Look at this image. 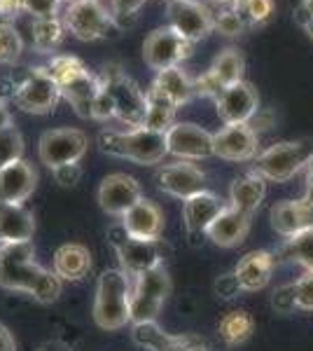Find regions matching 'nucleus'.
<instances>
[{
  "label": "nucleus",
  "instance_id": "1",
  "mask_svg": "<svg viewBox=\"0 0 313 351\" xmlns=\"http://www.w3.org/2000/svg\"><path fill=\"white\" fill-rule=\"evenodd\" d=\"M0 286L5 291L28 293L40 304H52L64 291V281L54 269L36 263L33 241L0 243Z\"/></svg>",
  "mask_w": 313,
  "mask_h": 351
},
{
  "label": "nucleus",
  "instance_id": "2",
  "mask_svg": "<svg viewBox=\"0 0 313 351\" xmlns=\"http://www.w3.org/2000/svg\"><path fill=\"white\" fill-rule=\"evenodd\" d=\"M45 68L59 84L61 99H66L79 117L92 120V106L101 89V77L73 54H52Z\"/></svg>",
  "mask_w": 313,
  "mask_h": 351
},
{
  "label": "nucleus",
  "instance_id": "3",
  "mask_svg": "<svg viewBox=\"0 0 313 351\" xmlns=\"http://www.w3.org/2000/svg\"><path fill=\"white\" fill-rule=\"evenodd\" d=\"M101 152L119 160H131L136 164H159L168 155L166 150V134L150 132L145 127L138 129H103L99 134Z\"/></svg>",
  "mask_w": 313,
  "mask_h": 351
},
{
  "label": "nucleus",
  "instance_id": "4",
  "mask_svg": "<svg viewBox=\"0 0 313 351\" xmlns=\"http://www.w3.org/2000/svg\"><path fill=\"white\" fill-rule=\"evenodd\" d=\"M131 276L122 269H105L99 276L94 300V321L101 330H119L131 324Z\"/></svg>",
  "mask_w": 313,
  "mask_h": 351
},
{
  "label": "nucleus",
  "instance_id": "5",
  "mask_svg": "<svg viewBox=\"0 0 313 351\" xmlns=\"http://www.w3.org/2000/svg\"><path fill=\"white\" fill-rule=\"evenodd\" d=\"M313 160L311 141H278L266 150L258 152L253 171L269 183H286Z\"/></svg>",
  "mask_w": 313,
  "mask_h": 351
},
{
  "label": "nucleus",
  "instance_id": "6",
  "mask_svg": "<svg viewBox=\"0 0 313 351\" xmlns=\"http://www.w3.org/2000/svg\"><path fill=\"white\" fill-rule=\"evenodd\" d=\"M101 82L110 92L115 104V120L129 129H138L145 122V92L138 87L119 64H108L101 71Z\"/></svg>",
  "mask_w": 313,
  "mask_h": 351
},
{
  "label": "nucleus",
  "instance_id": "7",
  "mask_svg": "<svg viewBox=\"0 0 313 351\" xmlns=\"http://www.w3.org/2000/svg\"><path fill=\"white\" fill-rule=\"evenodd\" d=\"M61 21L66 26V33H71L82 43L103 40L117 28L112 12L101 0H75V3L66 5Z\"/></svg>",
  "mask_w": 313,
  "mask_h": 351
},
{
  "label": "nucleus",
  "instance_id": "8",
  "mask_svg": "<svg viewBox=\"0 0 313 351\" xmlns=\"http://www.w3.org/2000/svg\"><path fill=\"white\" fill-rule=\"evenodd\" d=\"M14 104L28 115H49L61 101V89L45 66H36L14 87Z\"/></svg>",
  "mask_w": 313,
  "mask_h": 351
},
{
  "label": "nucleus",
  "instance_id": "9",
  "mask_svg": "<svg viewBox=\"0 0 313 351\" xmlns=\"http://www.w3.org/2000/svg\"><path fill=\"white\" fill-rule=\"evenodd\" d=\"M108 239H110L112 248H115L117 258H119V269L127 271L134 276L143 274V271L164 265V253H162V243L159 241H143V239H134L124 232L122 225H115L108 232Z\"/></svg>",
  "mask_w": 313,
  "mask_h": 351
},
{
  "label": "nucleus",
  "instance_id": "10",
  "mask_svg": "<svg viewBox=\"0 0 313 351\" xmlns=\"http://www.w3.org/2000/svg\"><path fill=\"white\" fill-rule=\"evenodd\" d=\"M195 52V43L180 36L175 28L159 26L147 33L143 40V61L152 71H166V68L180 66Z\"/></svg>",
  "mask_w": 313,
  "mask_h": 351
},
{
  "label": "nucleus",
  "instance_id": "11",
  "mask_svg": "<svg viewBox=\"0 0 313 351\" xmlns=\"http://www.w3.org/2000/svg\"><path fill=\"white\" fill-rule=\"evenodd\" d=\"M87 148H89V136L82 129H73V127L49 129L38 141V157L45 167L56 169V167H64V164H77L87 155Z\"/></svg>",
  "mask_w": 313,
  "mask_h": 351
},
{
  "label": "nucleus",
  "instance_id": "12",
  "mask_svg": "<svg viewBox=\"0 0 313 351\" xmlns=\"http://www.w3.org/2000/svg\"><path fill=\"white\" fill-rule=\"evenodd\" d=\"M166 16L168 26L195 45L215 31L213 10L203 0H168Z\"/></svg>",
  "mask_w": 313,
  "mask_h": 351
},
{
  "label": "nucleus",
  "instance_id": "13",
  "mask_svg": "<svg viewBox=\"0 0 313 351\" xmlns=\"http://www.w3.org/2000/svg\"><path fill=\"white\" fill-rule=\"evenodd\" d=\"M166 150L168 155L183 162L208 160V157H215L213 134L195 122H175L166 132Z\"/></svg>",
  "mask_w": 313,
  "mask_h": 351
},
{
  "label": "nucleus",
  "instance_id": "14",
  "mask_svg": "<svg viewBox=\"0 0 313 351\" xmlns=\"http://www.w3.org/2000/svg\"><path fill=\"white\" fill-rule=\"evenodd\" d=\"M260 150V134L250 124H225L213 134L215 157L227 162H253Z\"/></svg>",
  "mask_w": 313,
  "mask_h": 351
},
{
  "label": "nucleus",
  "instance_id": "15",
  "mask_svg": "<svg viewBox=\"0 0 313 351\" xmlns=\"http://www.w3.org/2000/svg\"><path fill=\"white\" fill-rule=\"evenodd\" d=\"M215 110L225 124H248L260 110L258 89L246 80L231 84L215 99Z\"/></svg>",
  "mask_w": 313,
  "mask_h": 351
},
{
  "label": "nucleus",
  "instance_id": "16",
  "mask_svg": "<svg viewBox=\"0 0 313 351\" xmlns=\"http://www.w3.org/2000/svg\"><path fill=\"white\" fill-rule=\"evenodd\" d=\"M157 188L175 199H190L192 195L206 190V173L192 162H173L157 169Z\"/></svg>",
  "mask_w": 313,
  "mask_h": 351
},
{
  "label": "nucleus",
  "instance_id": "17",
  "mask_svg": "<svg viewBox=\"0 0 313 351\" xmlns=\"http://www.w3.org/2000/svg\"><path fill=\"white\" fill-rule=\"evenodd\" d=\"M140 197H143V188L129 173H110L99 185V206L108 216L122 218Z\"/></svg>",
  "mask_w": 313,
  "mask_h": 351
},
{
  "label": "nucleus",
  "instance_id": "18",
  "mask_svg": "<svg viewBox=\"0 0 313 351\" xmlns=\"http://www.w3.org/2000/svg\"><path fill=\"white\" fill-rule=\"evenodd\" d=\"M129 237L143 241H159L164 234V213L155 202L140 197L119 220Z\"/></svg>",
  "mask_w": 313,
  "mask_h": 351
},
{
  "label": "nucleus",
  "instance_id": "19",
  "mask_svg": "<svg viewBox=\"0 0 313 351\" xmlns=\"http://www.w3.org/2000/svg\"><path fill=\"white\" fill-rule=\"evenodd\" d=\"M38 188V171L31 162L16 160L0 167V202L24 204Z\"/></svg>",
  "mask_w": 313,
  "mask_h": 351
},
{
  "label": "nucleus",
  "instance_id": "20",
  "mask_svg": "<svg viewBox=\"0 0 313 351\" xmlns=\"http://www.w3.org/2000/svg\"><path fill=\"white\" fill-rule=\"evenodd\" d=\"M271 228L281 237H295L313 228V202L309 199H283L276 202L269 211Z\"/></svg>",
  "mask_w": 313,
  "mask_h": 351
},
{
  "label": "nucleus",
  "instance_id": "21",
  "mask_svg": "<svg viewBox=\"0 0 313 351\" xmlns=\"http://www.w3.org/2000/svg\"><path fill=\"white\" fill-rule=\"evenodd\" d=\"M227 204L220 199L215 192L201 190L183 202V220L190 237H203L213 220L225 211Z\"/></svg>",
  "mask_w": 313,
  "mask_h": 351
},
{
  "label": "nucleus",
  "instance_id": "22",
  "mask_svg": "<svg viewBox=\"0 0 313 351\" xmlns=\"http://www.w3.org/2000/svg\"><path fill=\"white\" fill-rule=\"evenodd\" d=\"M276 256L269 251H250L246 253L238 265L234 267V274L238 279L243 293H258L262 288L269 286L271 276H274Z\"/></svg>",
  "mask_w": 313,
  "mask_h": 351
},
{
  "label": "nucleus",
  "instance_id": "23",
  "mask_svg": "<svg viewBox=\"0 0 313 351\" xmlns=\"http://www.w3.org/2000/svg\"><path fill=\"white\" fill-rule=\"evenodd\" d=\"M250 223H253V216L236 211V208H231L229 204H227L225 211H222L220 216L213 220V225L208 228L206 237L220 248H234L238 243L246 241V237L250 232Z\"/></svg>",
  "mask_w": 313,
  "mask_h": 351
},
{
  "label": "nucleus",
  "instance_id": "24",
  "mask_svg": "<svg viewBox=\"0 0 313 351\" xmlns=\"http://www.w3.org/2000/svg\"><path fill=\"white\" fill-rule=\"evenodd\" d=\"M52 269L61 281H82L92 269V251L82 243H64L56 248Z\"/></svg>",
  "mask_w": 313,
  "mask_h": 351
},
{
  "label": "nucleus",
  "instance_id": "25",
  "mask_svg": "<svg viewBox=\"0 0 313 351\" xmlns=\"http://www.w3.org/2000/svg\"><path fill=\"white\" fill-rule=\"evenodd\" d=\"M264 197H266V180L255 171L238 176L229 185V206L241 213H248V216H253L258 211L262 202H264Z\"/></svg>",
  "mask_w": 313,
  "mask_h": 351
},
{
  "label": "nucleus",
  "instance_id": "26",
  "mask_svg": "<svg viewBox=\"0 0 313 351\" xmlns=\"http://www.w3.org/2000/svg\"><path fill=\"white\" fill-rule=\"evenodd\" d=\"M36 232V218L24 204L0 202V239L3 243L31 241Z\"/></svg>",
  "mask_w": 313,
  "mask_h": 351
},
{
  "label": "nucleus",
  "instance_id": "27",
  "mask_svg": "<svg viewBox=\"0 0 313 351\" xmlns=\"http://www.w3.org/2000/svg\"><path fill=\"white\" fill-rule=\"evenodd\" d=\"M152 87L157 92H162L168 101H173L175 106H185L195 99V82L187 75V71H183V66H173L166 71H159Z\"/></svg>",
  "mask_w": 313,
  "mask_h": 351
},
{
  "label": "nucleus",
  "instance_id": "28",
  "mask_svg": "<svg viewBox=\"0 0 313 351\" xmlns=\"http://www.w3.org/2000/svg\"><path fill=\"white\" fill-rule=\"evenodd\" d=\"M243 73H246V56L236 47L222 49L213 59V64L208 66V75L220 84V89H227L231 84L241 82Z\"/></svg>",
  "mask_w": 313,
  "mask_h": 351
},
{
  "label": "nucleus",
  "instance_id": "29",
  "mask_svg": "<svg viewBox=\"0 0 313 351\" xmlns=\"http://www.w3.org/2000/svg\"><path fill=\"white\" fill-rule=\"evenodd\" d=\"M145 122L143 127L150 129V132H159L166 134L171 127L175 124V112H178V106L173 101H168L162 92H157L150 84V89L145 92Z\"/></svg>",
  "mask_w": 313,
  "mask_h": 351
},
{
  "label": "nucleus",
  "instance_id": "30",
  "mask_svg": "<svg viewBox=\"0 0 313 351\" xmlns=\"http://www.w3.org/2000/svg\"><path fill=\"white\" fill-rule=\"evenodd\" d=\"M255 330V321L248 311L234 309L229 314H225L218 324V337L222 339V344L229 349L241 347L243 342H248L250 335Z\"/></svg>",
  "mask_w": 313,
  "mask_h": 351
},
{
  "label": "nucleus",
  "instance_id": "31",
  "mask_svg": "<svg viewBox=\"0 0 313 351\" xmlns=\"http://www.w3.org/2000/svg\"><path fill=\"white\" fill-rule=\"evenodd\" d=\"M66 38V26L61 16L54 19H33L31 21V45L38 54H54Z\"/></svg>",
  "mask_w": 313,
  "mask_h": 351
},
{
  "label": "nucleus",
  "instance_id": "32",
  "mask_svg": "<svg viewBox=\"0 0 313 351\" xmlns=\"http://www.w3.org/2000/svg\"><path fill=\"white\" fill-rule=\"evenodd\" d=\"M171 276L164 265H157V267L143 271V274L134 276V284H131V291L140 293L145 298H152L157 302H166V298L171 295Z\"/></svg>",
  "mask_w": 313,
  "mask_h": 351
},
{
  "label": "nucleus",
  "instance_id": "33",
  "mask_svg": "<svg viewBox=\"0 0 313 351\" xmlns=\"http://www.w3.org/2000/svg\"><path fill=\"white\" fill-rule=\"evenodd\" d=\"M213 10V19H215V31L220 36L227 38H236L243 36L248 31L250 24L241 10V3H231V5H215Z\"/></svg>",
  "mask_w": 313,
  "mask_h": 351
},
{
  "label": "nucleus",
  "instance_id": "34",
  "mask_svg": "<svg viewBox=\"0 0 313 351\" xmlns=\"http://www.w3.org/2000/svg\"><path fill=\"white\" fill-rule=\"evenodd\" d=\"M131 337H134V342L138 347L147 351H173L175 342H178V337L164 332L157 326V321H152V324H136L131 328Z\"/></svg>",
  "mask_w": 313,
  "mask_h": 351
},
{
  "label": "nucleus",
  "instance_id": "35",
  "mask_svg": "<svg viewBox=\"0 0 313 351\" xmlns=\"http://www.w3.org/2000/svg\"><path fill=\"white\" fill-rule=\"evenodd\" d=\"M281 258L301 265L306 271H313V228L299 232L295 237H288L286 243L281 246Z\"/></svg>",
  "mask_w": 313,
  "mask_h": 351
},
{
  "label": "nucleus",
  "instance_id": "36",
  "mask_svg": "<svg viewBox=\"0 0 313 351\" xmlns=\"http://www.w3.org/2000/svg\"><path fill=\"white\" fill-rule=\"evenodd\" d=\"M21 52H24L21 33L16 31V26L10 24V21H0V64L3 66L16 64Z\"/></svg>",
  "mask_w": 313,
  "mask_h": 351
},
{
  "label": "nucleus",
  "instance_id": "37",
  "mask_svg": "<svg viewBox=\"0 0 313 351\" xmlns=\"http://www.w3.org/2000/svg\"><path fill=\"white\" fill-rule=\"evenodd\" d=\"M164 302H157L152 298H145L140 293L131 291V302H129V316H131V326L136 324H152L157 321L159 311H162Z\"/></svg>",
  "mask_w": 313,
  "mask_h": 351
},
{
  "label": "nucleus",
  "instance_id": "38",
  "mask_svg": "<svg viewBox=\"0 0 313 351\" xmlns=\"http://www.w3.org/2000/svg\"><path fill=\"white\" fill-rule=\"evenodd\" d=\"M16 160H24V136L12 124L0 132V167Z\"/></svg>",
  "mask_w": 313,
  "mask_h": 351
},
{
  "label": "nucleus",
  "instance_id": "39",
  "mask_svg": "<svg viewBox=\"0 0 313 351\" xmlns=\"http://www.w3.org/2000/svg\"><path fill=\"white\" fill-rule=\"evenodd\" d=\"M241 10L246 14L250 26H264L274 16V0H241Z\"/></svg>",
  "mask_w": 313,
  "mask_h": 351
},
{
  "label": "nucleus",
  "instance_id": "40",
  "mask_svg": "<svg viewBox=\"0 0 313 351\" xmlns=\"http://www.w3.org/2000/svg\"><path fill=\"white\" fill-rule=\"evenodd\" d=\"M147 3V0H110V12L112 19H115L117 28L131 26L136 21V14L140 12V8Z\"/></svg>",
  "mask_w": 313,
  "mask_h": 351
},
{
  "label": "nucleus",
  "instance_id": "41",
  "mask_svg": "<svg viewBox=\"0 0 313 351\" xmlns=\"http://www.w3.org/2000/svg\"><path fill=\"white\" fill-rule=\"evenodd\" d=\"M21 5L24 12L31 14V19H54L61 10L59 0H21Z\"/></svg>",
  "mask_w": 313,
  "mask_h": 351
},
{
  "label": "nucleus",
  "instance_id": "42",
  "mask_svg": "<svg viewBox=\"0 0 313 351\" xmlns=\"http://www.w3.org/2000/svg\"><path fill=\"white\" fill-rule=\"evenodd\" d=\"M92 120H99V122L115 120V104H112V96L103 87V82H101V89H99V94H96V99H94Z\"/></svg>",
  "mask_w": 313,
  "mask_h": 351
},
{
  "label": "nucleus",
  "instance_id": "43",
  "mask_svg": "<svg viewBox=\"0 0 313 351\" xmlns=\"http://www.w3.org/2000/svg\"><path fill=\"white\" fill-rule=\"evenodd\" d=\"M271 307L276 314H290V311L297 309V298H295V284L278 286L271 295Z\"/></svg>",
  "mask_w": 313,
  "mask_h": 351
},
{
  "label": "nucleus",
  "instance_id": "44",
  "mask_svg": "<svg viewBox=\"0 0 313 351\" xmlns=\"http://www.w3.org/2000/svg\"><path fill=\"white\" fill-rule=\"evenodd\" d=\"M295 298H297V309L313 311V271H304L295 281Z\"/></svg>",
  "mask_w": 313,
  "mask_h": 351
},
{
  "label": "nucleus",
  "instance_id": "45",
  "mask_svg": "<svg viewBox=\"0 0 313 351\" xmlns=\"http://www.w3.org/2000/svg\"><path fill=\"white\" fill-rule=\"evenodd\" d=\"M52 173L61 188H75L79 180H82V167L79 164H64V167L52 169Z\"/></svg>",
  "mask_w": 313,
  "mask_h": 351
},
{
  "label": "nucleus",
  "instance_id": "46",
  "mask_svg": "<svg viewBox=\"0 0 313 351\" xmlns=\"http://www.w3.org/2000/svg\"><path fill=\"white\" fill-rule=\"evenodd\" d=\"M213 291H215V295L222 298V300H234L238 293H241V286H238V279H236L234 271L218 276L215 284H213Z\"/></svg>",
  "mask_w": 313,
  "mask_h": 351
},
{
  "label": "nucleus",
  "instance_id": "47",
  "mask_svg": "<svg viewBox=\"0 0 313 351\" xmlns=\"http://www.w3.org/2000/svg\"><path fill=\"white\" fill-rule=\"evenodd\" d=\"M24 12V5L21 0H0V21H12Z\"/></svg>",
  "mask_w": 313,
  "mask_h": 351
},
{
  "label": "nucleus",
  "instance_id": "48",
  "mask_svg": "<svg viewBox=\"0 0 313 351\" xmlns=\"http://www.w3.org/2000/svg\"><path fill=\"white\" fill-rule=\"evenodd\" d=\"M173 351H208L206 342L201 337L195 335H178V342H175Z\"/></svg>",
  "mask_w": 313,
  "mask_h": 351
},
{
  "label": "nucleus",
  "instance_id": "49",
  "mask_svg": "<svg viewBox=\"0 0 313 351\" xmlns=\"http://www.w3.org/2000/svg\"><path fill=\"white\" fill-rule=\"evenodd\" d=\"M248 124H250V127H253L258 134H260V132H266V129L274 127V115H271V112H264V110L260 108V110H258V115H255Z\"/></svg>",
  "mask_w": 313,
  "mask_h": 351
},
{
  "label": "nucleus",
  "instance_id": "50",
  "mask_svg": "<svg viewBox=\"0 0 313 351\" xmlns=\"http://www.w3.org/2000/svg\"><path fill=\"white\" fill-rule=\"evenodd\" d=\"M0 351H16L14 335L10 332V328L3 324H0Z\"/></svg>",
  "mask_w": 313,
  "mask_h": 351
},
{
  "label": "nucleus",
  "instance_id": "51",
  "mask_svg": "<svg viewBox=\"0 0 313 351\" xmlns=\"http://www.w3.org/2000/svg\"><path fill=\"white\" fill-rule=\"evenodd\" d=\"M12 112H10V104L5 99H0V132L8 127H12Z\"/></svg>",
  "mask_w": 313,
  "mask_h": 351
},
{
  "label": "nucleus",
  "instance_id": "52",
  "mask_svg": "<svg viewBox=\"0 0 313 351\" xmlns=\"http://www.w3.org/2000/svg\"><path fill=\"white\" fill-rule=\"evenodd\" d=\"M304 199L313 202V160L306 164V190H304Z\"/></svg>",
  "mask_w": 313,
  "mask_h": 351
},
{
  "label": "nucleus",
  "instance_id": "53",
  "mask_svg": "<svg viewBox=\"0 0 313 351\" xmlns=\"http://www.w3.org/2000/svg\"><path fill=\"white\" fill-rule=\"evenodd\" d=\"M299 8L304 10V12L309 14V16H313V0H301Z\"/></svg>",
  "mask_w": 313,
  "mask_h": 351
},
{
  "label": "nucleus",
  "instance_id": "54",
  "mask_svg": "<svg viewBox=\"0 0 313 351\" xmlns=\"http://www.w3.org/2000/svg\"><path fill=\"white\" fill-rule=\"evenodd\" d=\"M301 28H304V31H306V36H309V38H311V40H313V16H311V19H309V21H306V24H304V26H301Z\"/></svg>",
  "mask_w": 313,
  "mask_h": 351
},
{
  "label": "nucleus",
  "instance_id": "55",
  "mask_svg": "<svg viewBox=\"0 0 313 351\" xmlns=\"http://www.w3.org/2000/svg\"><path fill=\"white\" fill-rule=\"evenodd\" d=\"M203 3H213V5H231V3H241V0H203Z\"/></svg>",
  "mask_w": 313,
  "mask_h": 351
},
{
  "label": "nucleus",
  "instance_id": "56",
  "mask_svg": "<svg viewBox=\"0 0 313 351\" xmlns=\"http://www.w3.org/2000/svg\"><path fill=\"white\" fill-rule=\"evenodd\" d=\"M61 5H71V3H75V0H59Z\"/></svg>",
  "mask_w": 313,
  "mask_h": 351
},
{
  "label": "nucleus",
  "instance_id": "57",
  "mask_svg": "<svg viewBox=\"0 0 313 351\" xmlns=\"http://www.w3.org/2000/svg\"><path fill=\"white\" fill-rule=\"evenodd\" d=\"M40 351H49V347H47V344H45V347H42V349H40ZM64 351H68V349H64Z\"/></svg>",
  "mask_w": 313,
  "mask_h": 351
},
{
  "label": "nucleus",
  "instance_id": "58",
  "mask_svg": "<svg viewBox=\"0 0 313 351\" xmlns=\"http://www.w3.org/2000/svg\"><path fill=\"white\" fill-rule=\"evenodd\" d=\"M0 243H3V239H0Z\"/></svg>",
  "mask_w": 313,
  "mask_h": 351
},
{
  "label": "nucleus",
  "instance_id": "59",
  "mask_svg": "<svg viewBox=\"0 0 313 351\" xmlns=\"http://www.w3.org/2000/svg\"><path fill=\"white\" fill-rule=\"evenodd\" d=\"M166 3H168V0H166Z\"/></svg>",
  "mask_w": 313,
  "mask_h": 351
}]
</instances>
